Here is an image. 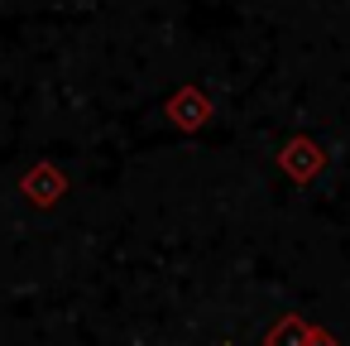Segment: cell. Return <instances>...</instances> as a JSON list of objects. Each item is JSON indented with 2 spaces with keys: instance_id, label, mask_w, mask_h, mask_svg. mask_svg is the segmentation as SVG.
Returning a JSON list of instances; mask_svg holds the SVG:
<instances>
[{
  "instance_id": "obj_1",
  "label": "cell",
  "mask_w": 350,
  "mask_h": 346,
  "mask_svg": "<svg viewBox=\"0 0 350 346\" xmlns=\"http://www.w3.org/2000/svg\"><path fill=\"white\" fill-rule=\"evenodd\" d=\"M278 169H283L293 183H312V178L326 169V149H321L317 140L297 135V140H288V145H283V154H278Z\"/></svg>"
},
{
  "instance_id": "obj_2",
  "label": "cell",
  "mask_w": 350,
  "mask_h": 346,
  "mask_svg": "<svg viewBox=\"0 0 350 346\" xmlns=\"http://www.w3.org/2000/svg\"><path fill=\"white\" fill-rule=\"evenodd\" d=\"M206 116H211V101H206L197 87H178V92L168 97V121H178L183 130L206 125Z\"/></svg>"
},
{
  "instance_id": "obj_3",
  "label": "cell",
  "mask_w": 350,
  "mask_h": 346,
  "mask_svg": "<svg viewBox=\"0 0 350 346\" xmlns=\"http://www.w3.org/2000/svg\"><path fill=\"white\" fill-rule=\"evenodd\" d=\"M264 346H312V322L302 312H283L269 332H264Z\"/></svg>"
},
{
  "instance_id": "obj_4",
  "label": "cell",
  "mask_w": 350,
  "mask_h": 346,
  "mask_svg": "<svg viewBox=\"0 0 350 346\" xmlns=\"http://www.w3.org/2000/svg\"><path fill=\"white\" fill-rule=\"evenodd\" d=\"M29 193H34V202H58V193H63V178H58L53 169H39V173L29 178Z\"/></svg>"
},
{
  "instance_id": "obj_5",
  "label": "cell",
  "mask_w": 350,
  "mask_h": 346,
  "mask_svg": "<svg viewBox=\"0 0 350 346\" xmlns=\"http://www.w3.org/2000/svg\"><path fill=\"white\" fill-rule=\"evenodd\" d=\"M312 346H336V336L326 327H312Z\"/></svg>"
}]
</instances>
